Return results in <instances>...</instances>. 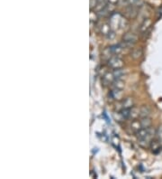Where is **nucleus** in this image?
Returning a JSON list of instances; mask_svg holds the SVG:
<instances>
[{"mask_svg": "<svg viewBox=\"0 0 162 179\" xmlns=\"http://www.w3.org/2000/svg\"><path fill=\"white\" fill-rule=\"evenodd\" d=\"M122 89L119 88H112V91L109 93V97L113 100H120L122 97Z\"/></svg>", "mask_w": 162, "mask_h": 179, "instance_id": "obj_7", "label": "nucleus"}, {"mask_svg": "<svg viewBox=\"0 0 162 179\" xmlns=\"http://www.w3.org/2000/svg\"><path fill=\"white\" fill-rule=\"evenodd\" d=\"M141 124L142 126V128H148L151 125V120L149 117H146V118H141Z\"/></svg>", "mask_w": 162, "mask_h": 179, "instance_id": "obj_14", "label": "nucleus"}, {"mask_svg": "<svg viewBox=\"0 0 162 179\" xmlns=\"http://www.w3.org/2000/svg\"><path fill=\"white\" fill-rule=\"evenodd\" d=\"M160 140L159 139V138H156V139H152L151 140V142H150V145H149V147H150V148H151V150L153 152H156L158 151V150H160Z\"/></svg>", "mask_w": 162, "mask_h": 179, "instance_id": "obj_12", "label": "nucleus"}, {"mask_svg": "<svg viewBox=\"0 0 162 179\" xmlns=\"http://www.w3.org/2000/svg\"><path fill=\"white\" fill-rule=\"evenodd\" d=\"M109 24L113 30L116 29H123L127 26V21L124 17H122L120 14L113 13L110 15Z\"/></svg>", "mask_w": 162, "mask_h": 179, "instance_id": "obj_1", "label": "nucleus"}, {"mask_svg": "<svg viewBox=\"0 0 162 179\" xmlns=\"http://www.w3.org/2000/svg\"><path fill=\"white\" fill-rule=\"evenodd\" d=\"M116 80L114 74V71L112 72H107L106 73L104 76H103V83L105 85H110L114 83V81Z\"/></svg>", "mask_w": 162, "mask_h": 179, "instance_id": "obj_9", "label": "nucleus"}, {"mask_svg": "<svg viewBox=\"0 0 162 179\" xmlns=\"http://www.w3.org/2000/svg\"><path fill=\"white\" fill-rule=\"evenodd\" d=\"M142 128V126L141 124V120H133L132 123L130 124V129L133 132V133H137L140 129Z\"/></svg>", "mask_w": 162, "mask_h": 179, "instance_id": "obj_11", "label": "nucleus"}, {"mask_svg": "<svg viewBox=\"0 0 162 179\" xmlns=\"http://www.w3.org/2000/svg\"><path fill=\"white\" fill-rule=\"evenodd\" d=\"M107 64L111 69H121L123 66V61L117 55H114V56H112L109 60H107Z\"/></svg>", "mask_w": 162, "mask_h": 179, "instance_id": "obj_2", "label": "nucleus"}, {"mask_svg": "<svg viewBox=\"0 0 162 179\" xmlns=\"http://www.w3.org/2000/svg\"><path fill=\"white\" fill-rule=\"evenodd\" d=\"M137 40V36L135 35L133 33H128L124 35L123 37V43H124V45H127V46H131Z\"/></svg>", "mask_w": 162, "mask_h": 179, "instance_id": "obj_5", "label": "nucleus"}, {"mask_svg": "<svg viewBox=\"0 0 162 179\" xmlns=\"http://www.w3.org/2000/svg\"><path fill=\"white\" fill-rule=\"evenodd\" d=\"M157 135H158V138L162 141V127H160L159 130L157 131Z\"/></svg>", "mask_w": 162, "mask_h": 179, "instance_id": "obj_16", "label": "nucleus"}, {"mask_svg": "<svg viewBox=\"0 0 162 179\" xmlns=\"http://www.w3.org/2000/svg\"><path fill=\"white\" fill-rule=\"evenodd\" d=\"M114 10V4L108 3L107 5H106L101 11H99L97 14H98L99 16H110L111 14H113Z\"/></svg>", "mask_w": 162, "mask_h": 179, "instance_id": "obj_3", "label": "nucleus"}, {"mask_svg": "<svg viewBox=\"0 0 162 179\" xmlns=\"http://www.w3.org/2000/svg\"><path fill=\"white\" fill-rule=\"evenodd\" d=\"M138 12H139V8H138L137 5H129V6L127 7V10H126V14L130 18H134L135 16L138 14Z\"/></svg>", "mask_w": 162, "mask_h": 179, "instance_id": "obj_6", "label": "nucleus"}, {"mask_svg": "<svg viewBox=\"0 0 162 179\" xmlns=\"http://www.w3.org/2000/svg\"><path fill=\"white\" fill-rule=\"evenodd\" d=\"M114 37H115V34H114V32H112V31L106 35V38H107L108 40H112V39H114Z\"/></svg>", "mask_w": 162, "mask_h": 179, "instance_id": "obj_15", "label": "nucleus"}, {"mask_svg": "<svg viewBox=\"0 0 162 179\" xmlns=\"http://www.w3.org/2000/svg\"><path fill=\"white\" fill-rule=\"evenodd\" d=\"M150 26H151V21H150V19H149V18H145L144 21L142 22V24H141V26H140V32H141V34H145V33H147L148 30L149 29V27H150Z\"/></svg>", "mask_w": 162, "mask_h": 179, "instance_id": "obj_10", "label": "nucleus"}, {"mask_svg": "<svg viewBox=\"0 0 162 179\" xmlns=\"http://www.w3.org/2000/svg\"><path fill=\"white\" fill-rule=\"evenodd\" d=\"M150 110L148 106H143L140 109V118H146L149 117Z\"/></svg>", "mask_w": 162, "mask_h": 179, "instance_id": "obj_13", "label": "nucleus"}, {"mask_svg": "<svg viewBox=\"0 0 162 179\" xmlns=\"http://www.w3.org/2000/svg\"><path fill=\"white\" fill-rule=\"evenodd\" d=\"M133 107V100L132 98H126L124 100H122L120 104H119V107H118V110H121L123 109H131Z\"/></svg>", "mask_w": 162, "mask_h": 179, "instance_id": "obj_4", "label": "nucleus"}, {"mask_svg": "<svg viewBox=\"0 0 162 179\" xmlns=\"http://www.w3.org/2000/svg\"><path fill=\"white\" fill-rule=\"evenodd\" d=\"M139 0H129V5H137Z\"/></svg>", "mask_w": 162, "mask_h": 179, "instance_id": "obj_17", "label": "nucleus"}, {"mask_svg": "<svg viewBox=\"0 0 162 179\" xmlns=\"http://www.w3.org/2000/svg\"><path fill=\"white\" fill-rule=\"evenodd\" d=\"M109 51H110V54L112 56H114V55H119L120 54L122 53L123 51V46L122 44H114V45H112L110 47H108Z\"/></svg>", "mask_w": 162, "mask_h": 179, "instance_id": "obj_8", "label": "nucleus"}]
</instances>
